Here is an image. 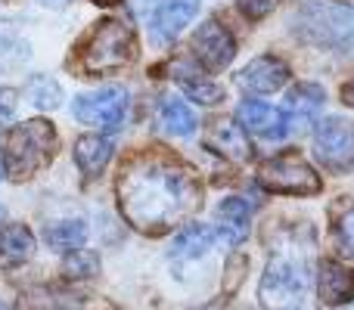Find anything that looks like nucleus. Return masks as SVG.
<instances>
[{"label": "nucleus", "instance_id": "f257e3e1", "mask_svg": "<svg viewBox=\"0 0 354 310\" xmlns=\"http://www.w3.org/2000/svg\"><path fill=\"white\" fill-rule=\"evenodd\" d=\"M118 205L131 226L162 233L199 208V183L180 158L147 153L124 164L118 177Z\"/></svg>", "mask_w": 354, "mask_h": 310}, {"label": "nucleus", "instance_id": "c756f323", "mask_svg": "<svg viewBox=\"0 0 354 310\" xmlns=\"http://www.w3.org/2000/svg\"><path fill=\"white\" fill-rule=\"evenodd\" d=\"M47 3H66V0H47Z\"/></svg>", "mask_w": 354, "mask_h": 310}, {"label": "nucleus", "instance_id": "f03ea898", "mask_svg": "<svg viewBox=\"0 0 354 310\" xmlns=\"http://www.w3.org/2000/svg\"><path fill=\"white\" fill-rule=\"evenodd\" d=\"M292 28L301 41L330 50L354 47V6L339 0H305L292 19Z\"/></svg>", "mask_w": 354, "mask_h": 310}, {"label": "nucleus", "instance_id": "cd10ccee", "mask_svg": "<svg viewBox=\"0 0 354 310\" xmlns=\"http://www.w3.org/2000/svg\"><path fill=\"white\" fill-rule=\"evenodd\" d=\"M342 99H345V106H354V81H348L342 87Z\"/></svg>", "mask_w": 354, "mask_h": 310}, {"label": "nucleus", "instance_id": "aec40b11", "mask_svg": "<svg viewBox=\"0 0 354 310\" xmlns=\"http://www.w3.org/2000/svg\"><path fill=\"white\" fill-rule=\"evenodd\" d=\"M214 239H218L214 226H205V224H189V226H183V230L177 233L171 255H174V258H199V255H205V251L212 249Z\"/></svg>", "mask_w": 354, "mask_h": 310}, {"label": "nucleus", "instance_id": "7c9ffc66", "mask_svg": "<svg viewBox=\"0 0 354 310\" xmlns=\"http://www.w3.org/2000/svg\"><path fill=\"white\" fill-rule=\"evenodd\" d=\"M0 310H6V307H3V301H0Z\"/></svg>", "mask_w": 354, "mask_h": 310}, {"label": "nucleus", "instance_id": "4468645a", "mask_svg": "<svg viewBox=\"0 0 354 310\" xmlns=\"http://www.w3.org/2000/svg\"><path fill=\"white\" fill-rule=\"evenodd\" d=\"M205 140L214 153L227 155L230 162H249L252 158V146H249V140H245V130L239 128L233 118H218V122H212Z\"/></svg>", "mask_w": 354, "mask_h": 310}, {"label": "nucleus", "instance_id": "1a4fd4ad", "mask_svg": "<svg viewBox=\"0 0 354 310\" xmlns=\"http://www.w3.org/2000/svg\"><path fill=\"white\" fill-rule=\"evenodd\" d=\"M199 10V0H153L147 12L149 37L153 43H168L189 25V19Z\"/></svg>", "mask_w": 354, "mask_h": 310}, {"label": "nucleus", "instance_id": "bb28decb", "mask_svg": "<svg viewBox=\"0 0 354 310\" xmlns=\"http://www.w3.org/2000/svg\"><path fill=\"white\" fill-rule=\"evenodd\" d=\"M16 112V90L0 87V118H10Z\"/></svg>", "mask_w": 354, "mask_h": 310}, {"label": "nucleus", "instance_id": "dca6fc26", "mask_svg": "<svg viewBox=\"0 0 354 310\" xmlns=\"http://www.w3.org/2000/svg\"><path fill=\"white\" fill-rule=\"evenodd\" d=\"M35 255V233L25 224H10L0 230V267L12 270L22 267Z\"/></svg>", "mask_w": 354, "mask_h": 310}, {"label": "nucleus", "instance_id": "f3484780", "mask_svg": "<svg viewBox=\"0 0 354 310\" xmlns=\"http://www.w3.org/2000/svg\"><path fill=\"white\" fill-rule=\"evenodd\" d=\"M249 205L243 199H224L218 205V224H214V233H218L224 242L239 245L245 236H249Z\"/></svg>", "mask_w": 354, "mask_h": 310}, {"label": "nucleus", "instance_id": "412c9836", "mask_svg": "<svg viewBox=\"0 0 354 310\" xmlns=\"http://www.w3.org/2000/svg\"><path fill=\"white\" fill-rule=\"evenodd\" d=\"M47 245L53 251H66V255H72V251L84 249V239H87V226L81 224V220H66V224H56L47 230Z\"/></svg>", "mask_w": 354, "mask_h": 310}, {"label": "nucleus", "instance_id": "f8f14e48", "mask_svg": "<svg viewBox=\"0 0 354 310\" xmlns=\"http://www.w3.org/2000/svg\"><path fill=\"white\" fill-rule=\"evenodd\" d=\"M286 78H289V66L283 59H277V56H255L236 75V84L252 93H274L286 84Z\"/></svg>", "mask_w": 354, "mask_h": 310}, {"label": "nucleus", "instance_id": "423d86ee", "mask_svg": "<svg viewBox=\"0 0 354 310\" xmlns=\"http://www.w3.org/2000/svg\"><path fill=\"white\" fill-rule=\"evenodd\" d=\"M258 183H261L268 193H280V195H314V193H320L317 171L295 153L277 155V158H270V162H264L261 171H258Z\"/></svg>", "mask_w": 354, "mask_h": 310}, {"label": "nucleus", "instance_id": "7ed1b4c3", "mask_svg": "<svg viewBox=\"0 0 354 310\" xmlns=\"http://www.w3.org/2000/svg\"><path fill=\"white\" fill-rule=\"evenodd\" d=\"M258 295L264 310H314L308 264L295 255H274Z\"/></svg>", "mask_w": 354, "mask_h": 310}, {"label": "nucleus", "instance_id": "9b49d317", "mask_svg": "<svg viewBox=\"0 0 354 310\" xmlns=\"http://www.w3.org/2000/svg\"><path fill=\"white\" fill-rule=\"evenodd\" d=\"M239 118H243L245 130H252L261 140H283L289 134V118L277 106L261 103V99H245L239 106Z\"/></svg>", "mask_w": 354, "mask_h": 310}, {"label": "nucleus", "instance_id": "4be33fe9", "mask_svg": "<svg viewBox=\"0 0 354 310\" xmlns=\"http://www.w3.org/2000/svg\"><path fill=\"white\" fill-rule=\"evenodd\" d=\"M28 97L35 106H41V109H56L62 99L59 93V84H56L53 78H47V75H37V78L28 81Z\"/></svg>", "mask_w": 354, "mask_h": 310}, {"label": "nucleus", "instance_id": "a878e982", "mask_svg": "<svg viewBox=\"0 0 354 310\" xmlns=\"http://www.w3.org/2000/svg\"><path fill=\"white\" fill-rule=\"evenodd\" d=\"M277 3H280V0H239V12H243L245 19H252V22H258V19L270 16V12L277 10Z\"/></svg>", "mask_w": 354, "mask_h": 310}, {"label": "nucleus", "instance_id": "20e7f679", "mask_svg": "<svg viewBox=\"0 0 354 310\" xmlns=\"http://www.w3.org/2000/svg\"><path fill=\"white\" fill-rule=\"evenodd\" d=\"M53 149H56V130L47 118H35V122L19 124V128H12L6 134V143H3L6 174L12 180H28L31 174H37L53 158Z\"/></svg>", "mask_w": 354, "mask_h": 310}, {"label": "nucleus", "instance_id": "a211bd4d", "mask_svg": "<svg viewBox=\"0 0 354 310\" xmlns=\"http://www.w3.org/2000/svg\"><path fill=\"white\" fill-rule=\"evenodd\" d=\"M109 158H112L109 137L91 134V137H81V140L75 143V162H78V168L84 171L87 177H97L100 171L109 164Z\"/></svg>", "mask_w": 354, "mask_h": 310}, {"label": "nucleus", "instance_id": "393cba45", "mask_svg": "<svg viewBox=\"0 0 354 310\" xmlns=\"http://www.w3.org/2000/svg\"><path fill=\"white\" fill-rule=\"evenodd\" d=\"M336 242L339 251L354 261V205H348L336 220Z\"/></svg>", "mask_w": 354, "mask_h": 310}, {"label": "nucleus", "instance_id": "6e6552de", "mask_svg": "<svg viewBox=\"0 0 354 310\" xmlns=\"http://www.w3.org/2000/svg\"><path fill=\"white\" fill-rule=\"evenodd\" d=\"M314 155L330 171L354 168V134H351L348 122H342V118L320 122L317 130H314Z\"/></svg>", "mask_w": 354, "mask_h": 310}, {"label": "nucleus", "instance_id": "ddd939ff", "mask_svg": "<svg viewBox=\"0 0 354 310\" xmlns=\"http://www.w3.org/2000/svg\"><path fill=\"white\" fill-rule=\"evenodd\" d=\"M317 298L330 307L354 301V270L339 261H324L317 267Z\"/></svg>", "mask_w": 354, "mask_h": 310}, {"label": "nucleus", "instance_id": "39448f33", "mask_svg": "<svg viewBox=\"0 0 354 310\" xmlns=\"http://www.w3.org/2000/svg\"><path fill=\"white\" fill-rule=\"evenodd\" d=\"M137 56V31L122 19H103L91 31L84 47L87 75H112Z\"/></svg>", "mask_w": 354, "mask_h": 310}, {"label": "nucleus", "instance_id": "2eb2a0df", "mask_svg": "<svg viewBox=\"0 0 354 310\" xmlns=\"http://www.w3.org/2000/svg\"><path fill=\"white\" fill-rule=\"evenodd\" d=\"M324 103H326V93L320 84H311V81L295 84L292 90L286 93V118L292 124H308L320 115Z\"/></svg>", "mask_w": 354, "mask_h": 310}, {"label": "nucleus", "instance_id": "2f4dec72", "mask_svg": "<svg viewBox=\"0 0 354 310\" xmlns=\"http://www.w3.org/2000/svg\"><path fill=\"white\" fill-rule=\"evenodd\" d=\"M0 214H3V211H0Z\"/></svg>", "mask_w": 354, "mask_h": 310}, {"label": "nucleus", "instance_id": "b1692460", "mask_svg": "<svg viewBox=\"0 0 354 310\" xmlns=\"http://www.w3.org/2000/svg\"><path fill=\"white\" fill-rule=\"evenodd\" d=\"M97 267H100L97 255L78 249L66 258V264H62V276H68V280H87V276L97 273Z\"/></svg>", "mask_w": 354, "mask_h": 310}, {"label": "nucleus", "instance_id": "9d476101", "mask_svg": "<svg viewBox=\"0 0 354 310\" xmlns=\"http://www.w3.org/2000/svg\"><path fill=\"white\" fill-rule=\"evenodd\" d=\"M233 53H236V41H233V35L218 22V19H208V22H202L199 28H196V35H193V56L205 68L218 72V68L230 66Z\"/></svg>", "mask_w": 354, "mask_h": 310}, {"label": "nucleus", "instance_id": "c85d7f7f", "mask_svg": "<svg viewBox=\"0 0 354 310\" xmlns=\"http://www.w3.org/2000/svg\"><path fill=\"white\" fill-rule=\"evenodd\" d=\"M93 3H97V6H115L118 0H93Z\"/></svg>", "mask_w": 354, "mask_h": 310}, {"label": "nucleus", "instance_id": "6ab92c4d", "mask_svg": "<svg viewBox=\"0 0 354 310\" xmlns=\"http://www.w3.org/2000/svg\"><path fill=\"white\" fill-rule=\"evenodd\" d=\"M159 124L165 134L171 137H189L196 134V112L189 109L183 99H162L159 106Z\"/></svg>", "mask_w": 354, "mask_h": 310}, {"label": "nucleus", "instance_id": "0eeeda50", "mask_svg": "<svg viewBox=\"0 0 354 310\" xmlns=\"http://www.w3.org/2000/svg\"><path fill=\"white\" fill-rule=\"evenodd\" d=\"M128 90L122 84H112V87H100L93 93H81L78 99L72 103V112L78 122L91 124V128H118L128 115Z\"/></svg>", "mask_w": 354, "mask_h": 310}, {"label": "nucleus", "instance_id": "5701e85b", "mask_svg": "<svg viewBox=\"0 0 354 310\" xmlns=\"http://www.w3.org/2000/svg\"><path fill=\"white\" fill-rule=\"evenodd\" d=\"M180 87L189 99H196V103H202V106H218L221 99H224V87H218L214 81H202V75L199 78L180 81Z\"/></svg>", "mask_w": 354, "mask_h": 310}]
</instances>
